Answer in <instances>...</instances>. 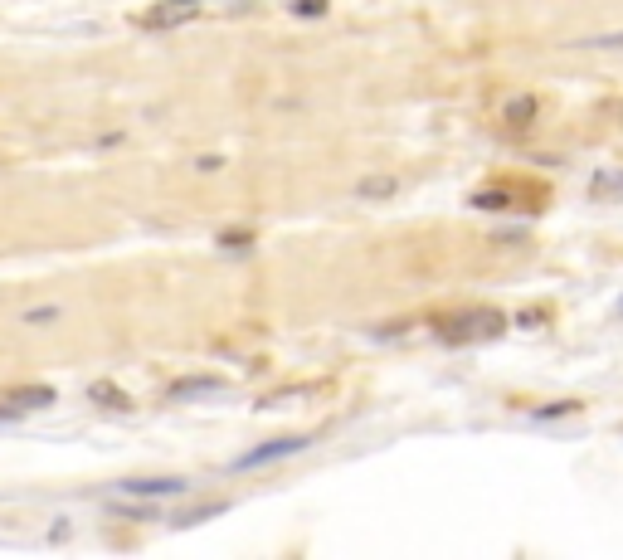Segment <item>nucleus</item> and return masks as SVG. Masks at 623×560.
<instances>
[{
    "label": "nucleus",
    "mask_w": 623,
    "mask_h": 560,
    "mask_svg": "<svg viewBox=\"0 0 623 560\" xmlns=\"http://www.w3.org/2000/svg\"><path fill=\"white\" fill-rule=\"evenodd\" d=\"M307 444H312L307 434H288V439H268V444L249 448V453H239V458H234V468H239V473H249V468H263V463H278V458H293V453H302Z\"/></svg>",
    "instance_id": "obj_1"
},
{
    "label": "nucleus",
    "mask_w": 623,
    "mask_h": 560,
    "mask_svg": "<svg viewBox=\"0 0 623 560\" xmlns=\"http://www.w3.org/2000/svg\"><path fill=\"white\" fill-rule=\"evenodd\" d=\"M127 497H181L185 492V478H132L122 483Z\"/></svg>",
    "instance_id": "obj_2"
},
{
    "label": "nucleus",
    "mask_w": 623,
    "mask_h": 560,
    "mask_svg": "<svg viewBox=\"0 0 623 560\" xmlns=\"http://www.w3.org/2000/svg\"><path fill=\"white\" fill-rule=\"evenodd\" d=\"M589 195H594V200H609V195H623V171H599V176L589 181Z\"/></svg>",
    "instance_id": "obj_3"
},
{
    "label": "nucleus",
    "mask_w": 623,
    "mask_h": 560,
    "mask_svg": "<svg viewBox=\"0 0 623 560\" xmlns=\"http://www.w3.org/2000/svg\"><path fill=\"white\" fill-rule=\"evenodd\" d=\"M356 195H395V176H366Z\"/></svg>",
    "instance_id": "obj_4"
},
{
    "label": "nucleus",
    "mask_w": 623,
    "mask_h": 560,
    "mask_svg": "<svg viewBox=\"0 0 623 560\" xmlns=\"http://www.w3.org/2000/svg\"><path fill=\"white\" fill-rule=\"evenodd\" d=\"M575 49H623V35H589V39H575Z\"/></svg>",
    "instance_id": "obj_5"
},
{
    "label": "nucleus",
    "mask_w": 623,
    "mask_h": 560,
    "mask_svg": "<svg viewBox=\"0 0 623 560\" xmlns=\"http://www.w3.org/2000/svg\"><path fill=\"white\" fill-rule=\"evenodd\" d=\"M531 112H536V98H512L507 103V122H526Z\"/></svg>",
    "instance_id": "obj_6"
},
{
    "label": "nucleus",
    "mask_w": 623,
    "mask_h": 560,
    "mask_svg": "<svg viewBox=\"0 0 623 560\" xmlns=\"http://www.w3.org/2000/svg\"><path fill=\"white\" fill-rule=\"evenodd\" d=\"M210 390H220V380H185V385H176V395H210Z\"/></svg>",
    "instance_id": "obj_7"
},
{
    "label": "nucleus",
    "mask_w": 623,
    "mask_h": 560,
    "mask_svg": "<svg viewBox=\"0 0 623 560\" xmlns=\"http://www.w3.org/2000/svg\"><path fill=\"white\" fill-rule=\"evenodd\" d=\"M327 10V0H297L293 15H302V20H312V15H322Z\"/></svg>",
    "instance_id": "obj_8"
}]
</instances>
